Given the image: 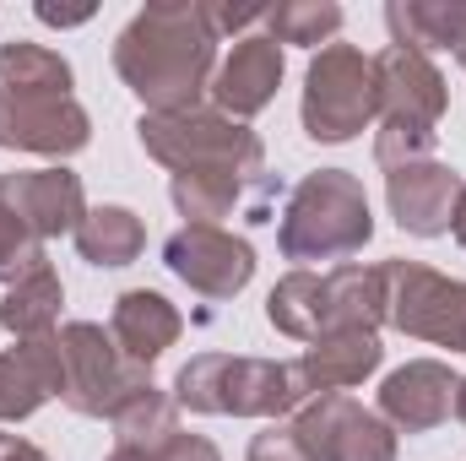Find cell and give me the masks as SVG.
Listing matches in <instances>:
<instances>
[{
  "label": "cell",
  "instance_id": "obj_1",
  "mask_svg": "<svg viewBox=\"0 0 466 461\" xmlns=\"http://www.w3.org/2000/svg\"><path fill=\"white\" fill-rule=\"evenodd\" d=\"M218 33L201 0H157L141 5L115 38L119 82L147 104L141 115H185L201 109L218 77Z\"/></svg>",
  "mask_w": 466,
  "mask_h": 461
},
{
  "label": "cell",
  "instance_id": "obj_2",
  "mask_svg": "<svg viewBox=\"0 0 466 461\" xmlns=\"http://www.w3.org/2000/svg\"><path fill=\"white\" fill-rule=\"evenodd\" d=\"M271 332L293 343H320L337 332H380L385 326V288L380 266H331V271H288L266 293Z\"/></svg>",
  "mask_w": 466,
  "mask_h": 461
},
{
  "label": "cell",
  "instance_id": "obj_3",
  "mask_svg": "<svg viewBox=\"0 0 466 461\" xmlns=\"http://www.w3.org/2000/svg\"><path fill=\"white\" fill-rule=\"evenodd\" d=\"M374 82H380V119H374V158L385 169L401 163H423L434 158L440 141V119L451 104V87L440 77V66L418 49L385 44L374 55Z\"/></svg>",
  "mask_w": 466,
  "mask_h": 461
},
{
  "label": "cell",
  "instance_id": "obj_4",
  "mask_svg": "<svg viewBox=\"0 0 466 461\" xmlns=\"http://www.w3.org/2000/svg\"><path fill=\"white\" fill-rule=\"evenodd\" d=\"M174 402L212 418H282L309 402L304 380L282 358H249V353H196L174 374Z\"/></svg>",
  "mask_w": 466,
  "mask_h": 461
},
{
  "label": "cell",
  "instance_id": "obj_5",
  "mask_svg": "<svg viewBox=\"0 0 466 461\" xmlns=\"http://www.w3.org/2000/svg\"><path fill=\"white\" fill-rule=\"evenodd\" d=\"M374 239L363 179L348 169H315L288 190L277 244L288 261H348Z\"/></svg>",
  "mask_w": 466,
  "mask_h": 461
},
{
  "label": "cell",
  "instance_id": "obj_6",
  "mask_svg": "<svg viewBox=\"0 0 466 461\" xmlns=\"http://www.w3.org/2000/svg\"><path fill=\"white\" fill-rule=\"evenodd\" d=\"M136 141L147 158H157L168 174H266V147L249 125L218 109H185V115H141Z\"/></svg>",
  "mask_w": 466,
  "mask_h": 461
},
{
  "label": "cell",
  "instance_id": "obj_7",
  "mask_svg": "<svg viewBox=\"0 0 466 461\" xmlns=\"http://www.w3.org/2000/svg\"><path fill=\"white\" fill-rule=\"evenodd\" d=\"M304 136L320 147H342L358 130L380 119V82H374V55L352 44H326L309 71H304Z\"/></svg>",
  "mask_w": 466,
  "mask_h": 461
},
{
  "label": "cell",
  "instance_id": "obj_8",
  "mask_svg": "<svg viewBox=\"0 0 466 461\" xmlns=\"http://www.w3.org/2000/svg\"><path fill=\"white\" fill-rule=\"evenodd\" d=\"M380 288H385V326H396L401 337L466 353V282L445 277L423 261H385L380 266Z\"/></svg>",
  "mask_w": 466,
  "mask_h": 461
},
{
  "label": "cell",
  "instance_id": "obj_9",
  "mask_svg": "<svg viewBox=\"0 0 466 461\" xmlns=\"http://www.w3.org/2000/svg\"><path fill=\"white\" fill-rule=\"evenodd\" d=\"M55 337H60V364H66L60 402L82 418H115L136 391L152 385V374L141 364H130L115 347V337L93 321H71Z\"/></svg>",
  "mask_w": 466,
  "mask_h": 461
},
{
  "label": "cell",
  "instance_id": "obj_10",
  "mask_svg": "<svg viewBox=\"0 0 466 461\" xmlns=\"http://www.w3.org/2000/svg\"><path fill=\"white\" fill-rule=\"evenodd\" d=\"M288 429L309 461H396V429L363 402H352L348 391L304 402Z\"/></svg>",
  "mask_w": 466,
  "mask_h": 461
},
{
  "label": "cell",
  "instance_id": "obj_11",
  "mask_svg": "<svg viewBox=\"0 0 466 461\" xmlns=\"http://www.w3.org/2000/svg\"><path fill=\"white\" fill-rule=\"evenodd\" d=\"M163 266L201 299H233L255 277V250H249V239H238L228 229L185 223L163 239Z\"/></svg>",
  "mask_w": 466,
  "mask_h": 461
},
{
  "label": "cell",
  "instance_id": "obj_12",
  "mask_svg": "<svg viewBox=\"0 0 466 461\" xmlns=\"http://www.w3.org/2000/svg\"><path fill=\"white\" fill-rule=\"evenodd\" d=\"M93 141V119L76 98L55 93H11L0 87V147L38 158H76Z\"/></svg>",
  "mask_w": 466,
  "mask_h": 461
},
{
  "label": "cell",
  "instance_id": "obj_13",
  "mask_svg": "<svg viewBox=\"0 0 466 461\" xmlns=\"http://www.w3.org/2000/svg\"><path fill=\"white\" fill-rule=\"evenodd\" d=\"M461 174L440 158L423 163H401L385 174V207L396 218V229L412 239H440L456 223V201H461Z\"/></svg>",
  "mask_w": 466,
  "mask_h": 461
},
{
  "label": "cell",
  "instance_id": "obj_14",
  "mask_svg": "<svg viewBox=\"0 0 466 461\" xmlns=\"http://www.w3.org/2000/svg\"><path fill=\"white\" fill-rule=\"evenodd\" d=\"M456 380L461 374H451L440 358H407L380 385V418L396 435H429L456 413Z\"/></svg>",
  "mask_w": 466,
  "mask_h": 461
},
{
  "label": "cell",
  "instance_id": "obj_15",
  "mask_svg": "<svg viewBox=\"0 0 466 461\" xmlns=\"http://www.w3.org/2000/svg\"><path fill=\"white\" fill-rule=\"evenodd\" d=\"M0 185L11 212L38 244L55 233H76L87 218V190H82V174L71 169H22V174H0Z\"/></svg>",
  "mask_w": 466,
  "mask_h": 461
},
{
  "label": "cell",
  "instance_id": "obj_16",
  "mask_svg": "<svg viewBox=\"0 0 466 461\" xmlns=\"http://www.w3.org/2000/svg\"><path fill=\"white\" fill-rule=\"evenodd\" d=\"M277 87H282V44L266 33H244L212 77V104H218V115L244 125L277 98Z\"/></svg>",
  "mask_w": 466,
  "mask_h": 461
},
{
  "label": "cell",
  "instance_id": "obj_17",
  "mask_svg": "<svg viewBox=\"0 0 466 461\" xmlns=\"http://www.w3.org/2000/svg\"><path fill=\"white\" fill-rule=\"evenodd\" d=\"M66 364L60 337H27L0 353V424H27L49 396H60Z\"/></svg>",
  "mask_w": 466,
  "mask_h": 461
},
{
  "label": "cell",
  "instance_id": "obj_18",
  "mask_svg": "<svg viewBox=\"0 0 466 461\" xmlns=\"http://www.w3.org/2000/svg\"><path fill=\"white\" fill-rule=\"evenodd\" d=\"M380 364H385L380 332H337V337L309 343L299 358H293V369H299V380H304V391H309V396H337V391H352V385H363Z\"/></svg>",
  "mask_w": 466,
  "mask_h": 461
},
{
  "label": "cell",
  "instance_id": "obj_19",
  "mask_svg": "<svg viewBox=\"0 0 466 461\" xmlns=\"http://www.w3.org/2000/svg\"><path fill=\"white\" fill-rule=\"evenodd\" d=\"M179 332H185V315L152 288H125L115 299V310H109V337L141 369H152V358H163L179 343Z\"/></svg>",
  "mask_w": 466,
  "mask_h": 461
},
{
  "label": "cell",
  "instance_id": "obj_20",
  "mask_svg": "<svg viewBox=\"0 0 466 461\" xmlns=\"http://www.w3.org/2000/svg\"><path fill=\"white\" fill-rule=\"evenodd\" d=\"M390 44L401 49H445L456 66H466V0H390L385 5Z\"/></svg>",
  "mask_w": 466,
  "mask_h": 461
},
{
  "label": "cell",
  "instance_id": "obj_21",
  "mask_svg": "<svg viewBox=\"0 0 466 461\" xmlns=\"http://www.w3.org/2000/svg\"><path fill=\"white\" fill-rule=\"evenodd\" d=\"M60 304H66V288H60L55 266H38V271H27L22 282L5 288V299H0V332H11L16 343H27V337H55Z\"/></svg>",
  "mask_w": 466,
  "mask_h": 461
},
{
  "label": "cell",
  "instance_id": "obj_22",
  "mask_svg": "<svg viewBox=\"0 0 466 461\" xmlns=\"http://www.w3.org/2000/svg\"><path fill=\"white\" fill-rule=\"evenodd\" d=\"M141 250H147V223L130 207H93L76 229V255L87 266H104V271L141 261Z\"/></svg>",
  "mask_w": 466,
  "mask_h": 461
},
{
  "label": "cell",
  "instance_id": "obj_23",
  "mask_svg": "<svg viewBox=\"0 0 466 461\" xmlns=\"http://www.w3.org/2000/svg\"><path fill=\"white\" fill-rule=\"evenodd\" d=\"M71 60L49 44H33V38H11L0 44V87L11 93H55V98H71Z\"/></svg>",
  "mask_w": 466,
  "mask_h": 461
},
{
  "label": "cell",
  "instance_id": "obj_24",
  "mask_svg": "<svg viewBox=\"0 0 466 461\" xmlns=\"http://www.w3.org/2000/svg\"><path fill=\"white\" fill-rule=\"evenodd\" d=\"M109 424H115L119 451H157L168 435H179V402H174L168 391L147 385V391H136V396L119 407Z\"/></svg>",
  "mask_w": 466,
  "mask_h": 461
},
{
  "label": "cell",
  "instance_id": "obj_25",
  "mask_svg": "<svg viewBox=\"0 0 466 461\" xmlns=\"http://www.w3.org/2000/svg\"><path fill=\"white\" fill-rule=\"evenodd\" d=\"M342 33V5L337 0H282L266 5V38L299 44V49H326Z\"/></svg>",
  "mask_w": 466,
  "mask_h": 461
},
{
  "label": "cell",
  "instance_id": "obj_26",
  "mask_svg": "<svg viewBox=\"0 0 466 461\" xmlns=\"http://www.w3.org/2000/svg\"><path fill=\"white\" fill-rule=\"evenodd\" d=\"M38 266H49V255H44V244H38L33 233L22 229V218L11 212L5 185H0V282L11 288V282H22V277L38 271Z\"/></svg>",
  "mask_w": 466,
  "mask_h": 461
},
{
  "label": "cell",
  "instance_id": "obj_27",
  "mask_svg": "<svg viewBox=\"0 0 466 461\" xmlns=\"http://www.w3.org/2000/svg\"><path fill=\"white\" fill-rule=\"evenodd\" d=\"M249 461H309V456H304V446L293 440V429L277 418V424H266V429L249 440Z\"/></svg>",
  "mask_w": 466,
  "mask_h": 461
},
{
  "label": "cell",
  "instance_id": "obj_28",
  "mask_svg": "<svg viewBox=\"0 0 466 461\" xmlns=\"http://www.w3.org/2000/svg\"><path fill=\"white\" fill-rule=\"evenodd\" d=\"M207 22H212V33L223 38V33H244V27H255V22H266V5H255V0H207Z\"/></svg>",
  "mask_w": 466,
  "mask_h": 461
},
{
  "label": "cell",
  "instance_id": "obj_29",
  "mask_svg": "<svg viewBox=\"0 0 466 461\" xmlns=\"http://www.w3.org/2000/svg\"><path fill=\"white\" fill-rule=\"evenodd\" d=\"M147 456H152V461H223V456H218V446H212L207 435H185V429H179V435H168V440H163L157 451H147Z\"/></svg>",
  "mask_w": 466,
  "mask_h": 461
},
{
  "label": "cell",
  "instance_id": "obj_30",
  "mask_svg": "<svg viewBox=\"0 0 466 461\" xmlns=\"http://www.w3.org/2000/svg\"><path fill=\"white\" fill-rule=\"evenodd\" d=\"M38 11V22H49V27H82V22H93V5H76V11H60V5H33Z\"/></svg>",
  "mask_w": 466,
  "mask_h": 461
},
{
  "label": "cell",
  "instance_id": "obj_31",
  "mask_svg": "<svg viewBox=\"0 0 466 461\" xmlns=\"http://www.w3.org/2000/svg\"><path fill=\"white\" fill-rule=\"evenodd\" d=\"M0 461H49V456L22 435H0Z\"/></svg>",
  "mask_w": 466,
  "mask_h": 461
},
{
  "label": "cell",
  "instance_id": "obj_32",
  "mask_svg": "<svg viewBox=\"0 0 466 461\" xmlns=\"http://www.w3.org/2000/svg\"><path fill=\"white\" fill-rule=\"evenodd\" d=\"M451 233H456V244L466 250V185H461V201H456V223H451Z\"/></svg>",
  "mask_w": 466,
  "mask_h": 461
},
{
  "label": "cell",
  "instance_id": "obj_33",
  "mask_svg": "<svg viewBox=\"0 0 466 461\" xmlns=\"http://www.w3.org/2000/svg\"><path fill=\"white\" fill-rule=\"evenodd\" d=\"M104 461H152V456H147V451H119V446H115Z\"/></svg>",
  "mask_w": 466,
  "mask_h": 461
},
{
  "label": "cell",
  "instance_id": "obj_34",
  "mask_svg": "<svg viewBox=\"0 0 466 461\" xmlns=\"http://www.w3.org/2000/svg\"><path fill=\"white\" fill-rule=\"evenodd\" d=\"M456 418L466 424V380H456Z\"/></svg>",
  "mask_w": 466,
  "mask_h": 461
}]
</instances>
